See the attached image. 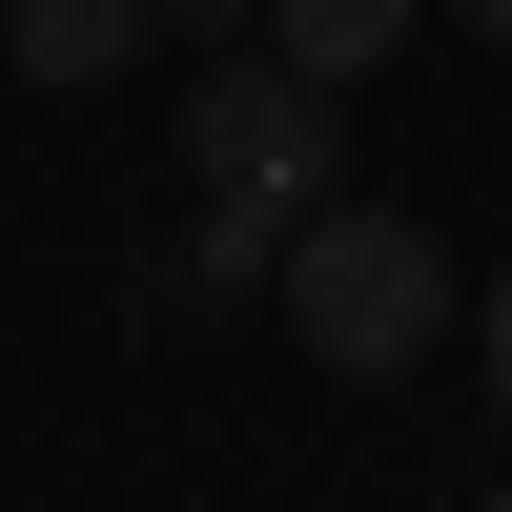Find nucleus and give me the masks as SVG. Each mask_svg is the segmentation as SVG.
<instances>
[{
    "label": "nucleus",
    "mask_w": 512,
    "mask_h": 512,
    "mask_svg": "<svg viewBox=\"0 0 512 512\" xmlns=\"http://www.w3.org/2000/svg\"><path fill=\"white\" fill-rule=\"evenodd\" d=\"M492 512H512V492H492Z\"/></svg>",
    "instance_id": "nucleus-8"
},
{
    "label": "nucleus",
    "mask_w": 512,
    "mask_h": 512,
    "mask_svg": "<svg viewBox=\"0 0 512 512\" xmlns=\"http://www.w3.org/2000/svg\"><path fill=\"white\" fill-rule=\"evenodd\" d=\"M226 21H267V0H164V41H226Z\"/></svg>",
    "instance_id": "nucleus-5"
},
{
    "label": "nucleus",
    "mask_w": 512,
    "mask_h": 512,
    "mask_svg": "<svg viewBox=\"0 0 512 512\" xmlns=\"http://www.w3.org/2000/svg\"><path fill=\"white\" fill-rule=\"evenodd\" d=\"M410 21H431V0H267V41H287L308 82H369V62H390Z\"/></svg>",
    "instance_id": "nucleus-4"
},
{
    "label": "nucleus",
    "mask_w": 512,
    "mask_h": 512,
    "mask_svg": "<svg viewBox=\"0 0 512 512\" xmlns=\"http://www.w3.org/2000/svg\"><path fill=\"white\" fill-rule=\"evenodd\" d=\"M328 103H349V82H308L287 41H267V62H205V103H185L205 205H226V226H308V205H328Z\"/></svg>",
    "instance_id": "nucleus-2"
},
{
    "label": "nucleus",
    "mask_w": 512,
    "mask_h": 512,
    "mask_svg": "<svg viewBox=\"0 0 512 512\" xmlns=\"http://www.w3.org/2000/svg\"><path fill=\"white\" fill-rule=\"evenodd\" d=\"M287 328L390 390V369H431V328H451V246L410 226V205H308V226H287Z\"/></svg>",
    "instance_id": "nucleus-1"
},
{
    "label": "nucleus",
    "mask_w": 512,
    "mask_h": 512,
    "mask_svg": "<svg viewBox=\"0 0 512 512\" xmlns=\"http://www.w3.org/2000/svg\"><path fill=\"white\" fill-rule=\"evenodd\" d=\"M451 21H472V41H512V0H451Z\"/></svg>",
    "instance_id": "nucleus-7"
},
{
    "label": "nucleus",
    "mask_w": 512,
    "mask_h": 512,
    "mask_svg": "<svg viewBox=\"0 0 512 512\" xmlns=\"http://www.w3.org/2000/svg\"><path fill=\"white\" fill-rule=\"evenodd\" d=\"M492 410H512V267H492Z\"/></svg>",
    "instance_id": "nucleus-6"
},
{
    "label": "nucleus",
    "mask_w": 512,
    "mask_h": 512,
    "mask_svg": "<svg viewBox=\"0 0 512 512\" xmlns=\"http://www.w3.org/2000/svg\"><path fill=\"white\" fill-rule=\"evenodd\" d=\"M0 41H21L41 82H123V62L164 41V0H0Z\"/></svg>",
    "instance_id": "nucleus-3"
}]
</instances>
